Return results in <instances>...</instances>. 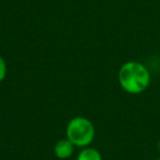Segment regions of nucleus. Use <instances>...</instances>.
I'll list each match as a JSON object with an SVG mask.
<instances>
[{
  "label": "nucleus",
  "instance_id": "obj_5",
  "mask_svg": "<svg viewBox=\"0 0 160 160\" xmlns=\"http://www.w3.org/2000/svg\"><path fill=\"white\" fill-rule=\"evenodd\" d=\"M7 72H8V68H7V64H6V60L0 56V82H2L3 80H5Z\"/></svg>",
  "mask_w": 160,
  "mask_h": 160
},
{
  "label": "nucleus",
  "instance_id": "obj_3",
  "mask_svg": "<svg viewBox=\"0 0 160 160\" xmlns=\"http://www.w3.org/2000/svg\"><path fill=\"white\" fill-rule=\"evenodd\" d=\"M76 146L68 139V138H64V139L58 140L54 146V153L58 159H68L75 152Z\"/></svg>",
  "mask_w": 160,
  "mask_h": 160
},
{
  "label": "nucleus",
  "instance_id": "obj_4",
  "mask_svg": "<svg viewBox=\"0 0 160 160\" xmlns=\"http://www.w3.org/2000/svg\"><path fill=\"white\" fill-rule=\"evenodd\" d=\"M77 160H102V155L98 149L88 146L79 151Z\"/></svg>",
  "mask_w": 160,
  "mask_h": 160
},
{
  "label": "nucleus",
  "instance_id": "obj_1",
  "mask_svg": "<svg viewBox=\"0 0 160 160\" xmlns=\"http://www.w3.org/2000/svg\"><path fill=\"white\" fill-rule=\"evenodd\" d=\"M118 80L125 92L129 94H139L150 85V72L144 64L131 60L121 66Z\"/></svg>",
  "mask_w": 160,
  "mask_h": 160
},
{
  "label": "nucleus",
  "instance_id": "obj_7",
  "mask_svg": "<svg viewBox=\"0 0 160 160\" xmlns=\"http://www.w3.org/2000/svg\"><path fill=\"white\" fill-rule=\"evenodd\" d=\"M156 160H160V158H157V159H156Z\"/></svg>",
  "mask_w": 160,
  "mask_h": 160
},
{
  "label": "nucleus",
  "instance_id": "obj_2",
  "mask_svg": "<svg viewBox=\"0 0 160 160\" xmlns=\"http://www.w3.org/2000/svg\"><path fill=\"white\" fill-rule=\"evenodd\" d=\"M96 137V127L89 118L76 116L68 122L66 126V138L76 147H88Z\"/></svg>",
  "mask_w": 160,
  "mask_h": 160
},
{
  "label": "nucleus",
  "instance_id": "obj_6",
  "mask_svg": "<svg viewBox=\"0 0 160 160\" xmlns=\"http://www.w3.org/2000/svg\"><path fill=\"white\" fill-rule=\"evenodd\" d=\"M158 150H159V152H160V140H159V142H158Z\"/></svg>",
  "mask_w": 160,
  "mask_h": 160
}]
</instances>
